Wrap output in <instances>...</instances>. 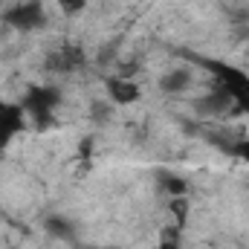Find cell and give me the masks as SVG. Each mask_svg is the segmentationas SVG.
Listing matches in <instances>:
<instances>
[{
	"instance_id": "cell-5",
	"label": "cell",
	"mask_w": 249,
	"mask_h": 249,
	"mask_svg": "<svg viewBox=\"0 0 249 249\" xmlns=\"http://www.w3.org/2000/svg\"><path fill=\"white\" fill-rule=\"evenodd\" d=\"M194 110L203 113V116H226V113H235V102H232V96L226 93V87H217L214 93L203 96V99L194 105Z\"/></svg>"
},
{
	"instance_id": "cell-12",
	"label": "cell",
	"mask_w": 249,
	"mask_h": 249,
	"mask_svg": "<svg viewBox=\"0 0 249 249\" xmlns=\"http://www.w3.org/2000/svg\"><path fill=\"white\" fill-rule=\"evenodd\" d=\"M55 3L61 6V12H67V15H78L87 6V0H55Z\"/></svg>"
},
{
	"instance_id": "cell-8",
	"label": "cell",
	"mask_w": 249,
	"mask_h": 249,
	"mask_svg": "<svg viewBox=\"0 0 249 249\" xmlns=\"http://www.w3.org/2000/svg\"><path fill=\"white\" fill-rule=\"evenodd\" d=\"M81 64H84V53L75 50V47H67V50L53 53L50 61H47V67H50L53 72H72V70H78Z\"/></svg>"
},
{
	"instance_id": "cell-10",
	"label": "cell",
	"mask_w": 249,
	"mask_h": 249,
	"mask_svg": "<svg viewBox=\"0 0 249 249\" xmlns=\"http://www.w3.org/2000/svg\"><path fill=\"white\" fill-rule=\"evenodd\" d=\"M157 186L162 188V194H168L171 200L174 197H186V191H188L186 180L177 177V174H171V171H157Z\"/></svg>"
},
{
	"instance_id": "cell-3",
	"label": "cell",
	"mask_w": 249,
	"mask_h": 249,
	"mask_svg": "<svg viewBox=\"0 0 249 249\" xmlns=\"http://www.w3.org/2000/svg\"><path fill=\"white\" fill-rule=\"evenodd\" d=\"M209 70H214L220 75V87H226V93L235 102V113H249V75L241 70H232L226 64H214L206 61Z\"/></svg>"
},
{
	"instance_id": "cell-11",
	"label": "cell",
	"mask_w": 249,
	"mask_h": 249,
	"mask_svg": "<svg viewBox=\"0 0 249 249\" xmlns=\"http://www.w3.org/2000/svg\"><path fill=\"white\" fill-rule=\"evenodd\" d=\"M180 226H168L160 235V249H180Z\"/></svg>"
},
{
	"instance_id": "cell-1",
	"label": "cell",
	"mask_w": 249,
	"mask_h": 249,
	"mask_svg": "<svg viewBox=\"0 0 249 249\" xmlns=\"http://www.w3.org/2000/svg\"><path fill=\"white\" fill-rule=\"evenodd\" d=\"M61 105V90L53 84H32L23 96V113L32 116L38 127H50L55 122V107Z\"/></svg>"
},
{
	"instance_id": "cell-6",
	"label": "cell",
	"mask_w": 249,
	"mask_h": 249,
	"mask_svg": "<svg viewBox=\"0 0 249 249\" xmlns=\"http://www.w3.org/2000/svg\"><path fill=\"white\" fill-rule=\"evenodd\" d=\"M191 84H194V72L188 67H174V70L162 72V78H160V90L168 96L186 93V90H191Z\"/></svg>"
},
{
	"instance_id": "cell-7",
	"label": "cell",
	"mask_w": 249,
	"mask_h": 249,
	"mask_svg": "<svg viewBox=\"0 0 249 249\" xmlns=\"http://www.w3.org/2000/svg\"><path fill=\"white\" fill-rule=\"evenodd\" d=\"M105 87H107V96L113 105H133L139 99V87L130 78H107Z\"/></svg>"
},
{
	"instance_id": "cell-14",
	"label": "cell",
	"mask_w": 249,
	"mask_h": 249,
	"mask_svg": "<svg viewBox=\"0 0 249 249\" xmlns=\"http://www.w3.org/2000/svg\"><path fill=\"white\" fill-rule=\"evenodd\" d=\"M235 154H238V157H244V160L249 162V139H244V142H238V145H235Z\"/></svg>"
},
{
	"instance_id": "cell-13",
	"label": "cell",
	"mask_w": 249,
	"mask_h": 249,
	"mask_svg": "<svg viewBox=\"0 0 249 249\" xmlns=\"http://www.w3.org/2000/svg\"><path fill=\"white\" fill-rule=\"evenodd\" d=\"M93 116H96V119H107V116H110V110H107V105H102V102H96V105H93Z\"/></svg>"
},
{
	"instance_id": "cell-9",
	"label": "cell",
	"mask_w": 249,
	"mask_h": 249,
	"mask_svg": "<svg viewBox=\"0 0 249 249\" xmlns=\"http://www.w3.org/2000/svg\"><path fill=\"white\" fill-rule=\"evenodd\" d=\"M44 229H47L55 241H67V244H72V238H75V223H72L70 217H64V214H50L47 223H44Z\"/></svg>"
},
{
	"instance_id": "cell-2",
	"label": "cell",
	"mask_w": 249,
	"mask_h": 249,
	"mask_svg": "<svg viewBox=\"0 0 249 249\" xmlns=\"http://www.w3.org/2000/svg\"><path fill=\"white\" fill-rule=\"evenodd\" d=\"M3 20L15 32H38L47 26V9L41 0H23L18 6H9L3 12Z\"/></svg>"
},
{
	"instance_id": "cell-4",
	"label": "cell",
	"mask_w": 249,
	"mask_h": 249,
	"mask_svg": "<svg viewBox=\"0 0 249 249\" xmlns=\"http://www.w3.org/2000/svg\"><path fill=\"white\" fill-rule=\"evenodd\" d=\"M26 127V113L20 105H9L0 99V148H6Z\"/></svg>"
}]
</instances>
